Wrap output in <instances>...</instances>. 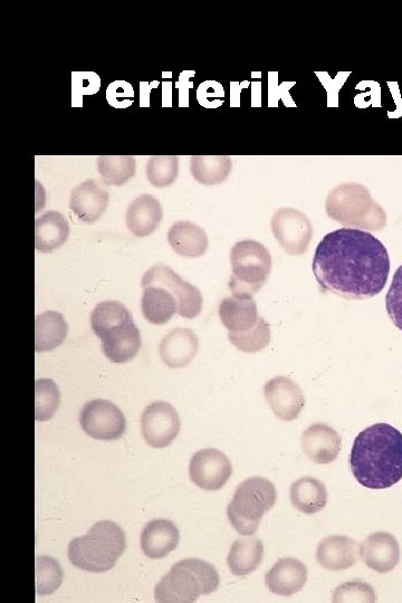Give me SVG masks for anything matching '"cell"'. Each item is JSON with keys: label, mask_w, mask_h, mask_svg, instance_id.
I'll use <instances>...</instances> for the list:
<instances>
[{"label": "cell", "mask_w": 402, "mask_h": 603, "mask_svg": "<svg viewBox=\"0 0 402 603\" xmlns=\"http://www.w3.org/2000/svg\"><path fill=\"white\" fill-rule=\"evenodd\" d=\"M312 268L324 293L362 301L385 289L390 258L377 237L360 229L341 228L322 239Z\"/></svg>", "instance_id": "1"}, {"label": "cell", "mask_w": 402, "mask_h": 603, "mask_svg": "<svg viewBox=\"0 0 402 603\" xmlns=\"http://www.w3.org/2000/svg\"><path fill=\"white\" fill-rule=\"evenodd\" d=\"M351 471L370 490H386L402 480V434L388 424L368 427L354 440Z\"/></svg>", "instance_id": "2"}, {"label": "cell", "mask_w": 402, "mask_h": 603, "mask_svg": "<svg viewBox=\"0 0 402 603\" xmlns=\"http://www.w3.org/2000/svg\"><path fill=\"white\" fill-rule=\"evenodd\" d=\"M127 549L126 534L117 523L101 521L88 534L69 544V559L74 567L92 573L108 572Z\"/></svg>", "instance_id": "3"}, {"label": "cell", "mask_w": 402, "mask_h": 603, "mask_svg": "<svg viewBox=\"0 0 402 603\" xmlns=\"http://www.w3.org/2000/svg\"><path fill=\"white\" fill-rule=\"evenodd\" d=\"M220 583L213 564L199 559H186L172 566L155 589L157 602H195L200 596L215 592Z\"/></svg>", "instance_id": "4"}, {"label": "cell", "mask_w": 402, "mask_h": 603, "mask_svg": "<svg viewBox=\"0 0 402 603\" xmlns=\"http://www.w3.org/2000/svg\"><path fill=\"white\" fill-rule=\"evenodd\" d=\"M328 216L344 226L367 231H380L386 225V214L369 190L359 184H344L334 188L325 203Z\"/></svg>", "instance_id": "5"}, {"label": "cell", "mask_w": 402, "mask_h": 603, "mask_svg": "<svg viewBox=\"0 0 402 603\" xmlns=\"http://www.w3.org/2000/svg\"><path fill=\"white\" fill-rule=\"evenodd\" d=\"M274 484L263 477H252L239 484L233 500L227 507V516L233 528L244 536L256 533L266 512L276 503Z\"/></svg>", "instance_id": "6"}, {"label": "cell", "mask_w": 402, "mask_h": 603, "mask_svg": "<svg viewBox=\"0 0 402 603\" xmlns=\"http://www.w3.org/2000/svg\"><path fill=\"white\" fill-rule=\"evenodd\" d=\"M231 264L229 289L237 298L253 299L271 273L272 256L263 244L247 239L233 246Z\"/></svg>", "instance_id": "7"}, {"label": "cell", "mask_w": 402, "mask_h": 603, "mask_svg": "<svg viewBox=\"0 0 402 603\" xmlns=\"http://www.w3.org/2000/svg\"><path fill=\"white\" fill-rule=\"evenodd\" d=\"M148 286H161L172 292L178 302L180 317L193 320L203 309V295L197 287L181 279L166 265L153 266L143 275L142 287L146 289Z\"/></svg>", "instance_id": "8"}, {"label": "cell", "mask_w": 402, "mask_h": 603, "mask_svg": "<svg viewBox=\"0 0 402 603\" xmlns=\"http://www.w3.org/2000/svg\"><path fill=\"white\" fill-rule=\"evenodd\" d=\"M272 232L283 250L292 256L308 252L313 237L310 219L300 210L281 208L271 220Z\"/></svg>", "instance_id": "9"}, {"label": "cell", "mask_w": 402, "mask_h": 603, "mask_svg": "<svg viewBox=\"0 0 402 603\" xmlns=\"http://www.w3.org/2000/svg\"><path fill=\"white\" fill-rule=\"evenodd\" d=\"M83 432L94 439L117 440L127 430V420L118 406L108 400H92L80 414Z\"/></svg>", "instance_id": "10"}, {"label": "cell", "mask_w": 402, "mask_h": 603, "mask_svg": "<svg viewBox=\"0 0 402 603\" xmlns=\"http://www.w3.org/2000/svg\"><path fill=\"white\" fill-rule=\"evenodd\" d=\"M141 432L150 447H168L180 432V418L176 409L165 401L153 402L143 411Z\"/></svg>", "instance_id": "11"}, {"label": "cell", "mask_w": 402, "mask_h": 603, "mask_svg": "<svg viewBox=\"0 0 402 603\" xmlns=\"http://www.w3.org/2000/svg\"><path fill=\"white\" fill-rule=\"evenodd\" d=\"M233 474L228 457L215 448L203 449L190 459L189 476L201 490L219 491Z\"/></svg>", "instance_id": "12"}, {"label": "cell", "mask_w": 402, "mask_h": 603, "mask_svg": "<svg viewBox=\"0 0 402 603\" xmlns=\"http://www.w3.org/2000/svg\"><path fill=\"white\" fill-rule=\"evenodd\" d=\"M264 395L274 415L283 421L295 420L305 407L303 391L290 378L277 377L266 382Z\"/></svg>", "instance_id": "13"}, {"label": "cell", "mask_w": 402, "mask_h": 603, "mask_svg": "<svg viewBox=\"0 0 402 603\" xmlns=\"http://www.w3.org/2000/svg\"><path fill=\"white\" fill-rule=\"evenodd\" d=\"M110 201V194L98 180L89 179L74 188L70 208L74 215L85 224H93L104 215Z\"/></svg>", "instance_id": "14"}, {"label": "cell", "mask_w": 402, "mask_h": 603, "mask_svg": "<svg viewBox=\"0 0 402 603\" xmlns=\"http://www.w3.org/2000/svg\"><path fill=\"white\" fill-rule=\"evenodd\" d=\"M360 555L363 563L371 570L388 573L395 570L399 563V543L395 536L389 533H373L362 543Z\"/></svg>", "instance_id": "15"}, {"label": "cell", "mask_w": 402, "mask_h": 603, "mask_svg": "<svg viewBox=\"0 0 402 603\" xmlns=\"http://www.w3.org/2000/svg\"><path fill=\"white\" fill-rule=\"evenodd\" d=\"M342 440L338 432L325 424H315L305 430L302 448L315 464H331L338 458Z\"/></svg>", "instance_id": "16"}, {"label": "cell", "mask_w": 402, "mask_h": 603, "mask_svg": "<svg viewBox=\"0 0 402 603\" xmlns=\"http://www.w3.org/2000/svg\"><path fill=\"white\" fill-rule=\"evenodd\" d=\"M308 580V569L300 560L284 558L266 573V587L274 595L291 597L300 592Z\"/></svg>", "instance_id": "17"}, {"label": "cell", "mask_w": 402, "mask_h": 603, "mask_svg": "<svg viewBox=\"0 0 402 603\" xmlns=\"http://www.w3.org/2000/svg\"><path fill=\"white\" fill-rule=\"evenodd\" d=\"M199 350L197 335L186 328L169 332L160 343V357L169 368H185L196 358Z\"/></svg>", "instance_id": "18"}, {"label": "cell", "mask_w": 402, "mask_h": 603, "mask_svg": "<svg viewBox=\"0 0 402 603\" xmlns=\"http://www.w3.org/2000/svg\"><path fill=\"white\" fill-rule=\"evenodd\" d=\"M360 557L359 544L344 535H332L322 540L317 550V560L324 569L330 571L347 570Z\"/></svg>", "instance_id": "19"}, {"label": "cell", "mask_w": 402, "mask_h": 603, "mask_svg": "<svg viewBox=\"0 0 402 603\" xmlns=\"http://www.w3.org/2000/svg\"><path fill=\"white\" fill-rule=\"evenodd\" d=\"M180 533L174 522L155 520L148 523L141 533V549L148 558L160 560L176 550Z\"/></svg>", "instance_id": "20"}, {"label": "cell", "mask_w": 402, "mask_h": 603, "mask_svg": "<svg viewBox=\"0 0 402 603\" xmlns=\"http://www.w3.org/2000/svg\"><path fill=\"white\" fill-rule=\"evenodd\" d=\"M101 341L104 356L114 363L131 361L141 347V335L133 322L105 333Z\"/></svg>", "instance_id": "21"}, {"label": "cell", "mask_w": 402, "mask_h": 603, "mask_svg": "<svg viewBox=\"0 0 402 603\" xmlns=\"http://www.w3.org/2000/svg\"><path fill=\"white\" fill-rule=\"evenodd\" d=\"M162 217L160 201L151 195H141L128 208L127 226L132 235L147 237L157 231Z\"/></svg>", "instance_id": "22"}, {"label": "cell", "mask_w": 402, "mask_h": 603, "mask_svg": "<svg viewBox=\"0 0 402 603\" xmlns=\"http://www.w3.org/2000/svg\"><path fill=\"white\" fill-rule=\"evenodd\" d=\"M70 236V225L59 212H47L36 220L35 247L38 252L52 253L59 250Z\"/></svg>", "instance_id": "23"}, {"label": "cell", "mask_w": 402, "mask_h": 603, "mask_svg": "<svg viewBox=\"0 0 402 603\" xmlns=\"http://www.w3.org/2000/svg\"><path fill=\"white\" fill-rule=\"evenodd\" d=\"M168 243L178 255L197 258L208 250V236L203 228L191 222H177L169 228Z\"/></svg>", "instance_id": "24"}, {"label": "cell", "mask_w": 402, "mask_h": 603, "mask_svg": "<svg viewBox=\"0 0 402 603\" xmlns=\"http://www.w3.org/2000/svg\"><path fill=\"white\" fill-rule=\"evenodd\" d=\"M219 318L224 327L233 333L252 329L260 319L257 305L253 299L237 298L234 295L220 303Z\"/></svg>", "instance_id": "25"}, {"label": "cell", "mask_w": 402, "mask_h": 603, "mask_svg": "<svg viewBox=\"0 0 402 603\" xmlns=\"http://www.w3.org/2000/svg\"><path fill=\"white\" fill-rule=\"evenodd\" d=\"M143 317L150 323L162 325L168 323L179 306L174 294L161 286H148L141 301Z\"/></svg>", "instance_id": "26"}, {"label": "cell", "mask_w": 402, "mask_h": 603, "mask_svg": "<svg viewBox=\"0 0 402 603\" xmlns=\"http://www.w3.org/2000/svg\"><path fill=\"white\" fill-rule=\"evenodd\" d=\"M263 557L264 545L260 539L239 538L229 551L228 567L234 576H248L261 566Z\"/></svg>", "instance_id": "27"}, {"label": "cell", "mask_w": 402, "mask_h": 603, "mask_svg": "<svg viewBox=\"0 0 402 603\" xmlns=\"http://www.w3.org/2000/svg\"><path fill=\"white\" fill-rule=\"evenodd\" d=\"M291 502L304 514L319 513L328 503L327 487L317 478H300L291 486Z\"/></svg>", "instance_id": "28"}, {"label": "cell", "mask_w": 402, "mask_h": 603, "mask_svg": "<svg viewBox=\"0 0 402 603\" xmlns=\"http://www.w3.org/2000/svg\"><path fill=\"white\" fill-rule=\"evenodd\" d=\"M66 321L61 313L49 311L37 315L35 320V350L49 352L62 346L67 337Z\"/></svg>", "instance_id": "29"}, {"label": "cell", "mask_w": 402, "mask_h": 603, "mask_svg": "<svg viewBox=\"0 0 402 603\" xmlns=\"http://www.w3.org/2000/svg\"><path fill=\"white\" fill-rule=\"evenodd\" d=\"M191 175L204 186L223 184L232 171V160L228 156L191 157Z\"/></svg>", "instance_id": "30"}, {"label": "cell", "mask_w": 402, "mask_h": 603, "mask_svg": "<svg viewBox=\"0 0 402 603\" xmlns=\"http://www.w3.org/2000/svg\"><path fill=\"white\" fill-rule=\"evenodd\" d=\"M133 322L126 305L117 301H105L97 306L91 314V327L98 338L123 324Z\"/></svg>", "instance_id": "31"}, {"label": "cell", "mask_w": 402, "mask_h": 603, "mask_svg": "<svg viewBox=\"0 0 402 603\" xmlns=\"http://www.w3.org/2000/svg\"><path fill=\"white\" fill-rule=\"evenodd\" d=\"M97 159L98 171L105 186L121 187L136 176V157L100 156Z\"/></svg>", "instance_id": "32"}, {"label": "cell", "mask_w": 402, "mask_h": 603, "mask_svg": "<svg viewBox=\"0 0 402 603\" xmlns=\"http://www.w3.org/2000/svg\"><path fill=\"white\" fill-rule=\"evenodd\" d=\"M228 339L234 347L246 353L264 350L271 342V327L265 319H258L255 327L245 332L228 333Z\"/></svg>", "instance_id": "33"}, {"label": "cell", "mask_w": 402, "mask_h": 603, "mask_svg": "<svg viewBox=\"0 0 402 603\" xmlns=\"http://www.w3.org/2000/svg\"><path fill=\"white\" fill-rule=\"evenodd\" d=\"M35 417L37 421H47L54 417L60 406L59 387L51 379H40L35 385Z\"/></svg>", "instance_id": "34"}, {"label": "cell", "mask_w": 402, "mask_h": 603, "mask_svg": "<svg viewBox=\"0 0 402 603\" xmlns=\"http://www.w3.org/2000/svg\"><path fill=\"white\" fill-rule=\"evenodd\" d=\"M64 572L57 560L51 557L36 558V592L50 596L62 585Z\"/></svg>", "instance_id": "35"}, {"label": "cell", "mask_w": 402, "mask_h": 603, "mask_svg": "<svg viewBox=\"0 0 402 603\" xmlns=\"http://www.w3.org/2000/svg\"><path fill=\"white\" fill-rule=\"evenodd\" d=\"M179 174L177 156H152L147 165V178L156 188H167L175 183Z\"/></svg>", "instance_id": "36"}, {"label": "cell", "mask_w": 402, "mask_h": 603, "mask_svg": "<svg viewBox=\"0 0 402 603\" xmlns=\"http://www.w3.org/2000/svg\"><path fill=\"white\" fill-rule=\"evenodd\" d=\"M101 89V79L94 72L72 73V107L82 108L84 95L97 94Z\"/></svg>", "instance_id": "37"}, {"label": "cell", "mask_w": 402, "mask_h": 603, "mask_svg": "<svg viewBox=\"0 0 402 603\" xmlns=\"http://www.w3.org/2000/svg\"><path fill=\"white\" fill-rule=\"evenodd\" d=\"M334 602H376L375 590L368 583L352 581L343 583L333 593Z\"/></svg>", "instance_id": "38"}, {"label": "cell", "mask_w": 402, "mask_h": 603, "mask_svg": "<svg viewBox=\"0 0 402 603\" xmlns=\"http://www.w3.org/2000/svg\"><path fill=\"white\" fill-rule=\"evenodd\" d=\"M386 308L391 321L402 331V265L394 275L387 293Z\"/></svg>", "instance_id": "39"}, {"label": "cell", "mask_w": 402, "mask_h": 603, "mask_svg": "<svg viewBox=\"0 0 402 603\" xmlns=\"http://www.w3.org/2000/svg\"><path fill=\"white\" fill-rule=\"evenodd\" d=\"M107 101L112 108H130L134 102L133 86L127 81L112 82L107 89Z\"/></svg>", "instance_id": "40"}, {"label": "cell", "mask_w": 402, "mask_h": 603, "mask_svg": "<svg viewBox=\"0 0 402 603\" xmlns=\"http://www.w3.org/2000/svg\"><path fill=\"white\" fill-rule=\"evenodd\" d=\"M223 97H225L223 86L212 81L200 84L197 92V99L205 108L220 107L223 104Z\"/></svg>", "instance_id": "41"}, {"label": "cell", "mask_w": 402, "mask_h": 603, "mask_svg": "<svg viewBox=\"0 0 402 603\" xmlns=\"http://www.w3.org/2000/svg\"><path fill=\"white\" fill-rule=\"evenodd\" d=\"M195 75L194 71H184L180 73L179 80L176 83L177 89L179 91V107L180 108H188L189 107V93L188 90L193 88L194 83L190 82L189 79L193 78Z\"/></svg>", "instance_id": "42"}, {"label": "cell", "mask_w": 402, "mask_h": 603, "mask_svg": "<svg viewBox=\"0 0 402 603\" xmlns=\"http://www.w3.org/2000/svg\"><path fill=\"white\" fill-rule=\"evenodd\" d=\"M160 85L158 81L140 82V108L150 107V93L152 89H157Z\"/></svg>", "instance_id": "43"}, {"label": "cell", "mask_w": 402, "mask_h": 603, "mask_svg": "<svg viewBox=\"0 0 402 603\" xmlns=\"http://www.w3.org/2000/svg\"><path fill=\"white\" fill-rule=\"evenodd\" d=\"M162 107L171 108L172 107V83L162 82Z\"/></svg>", "instance_id": "44"}, {"label": "cell", "mask_w": 402, "mask_h": 603, "mask_svg": "<svg viewBox=\"0 0 402 603\" xmlns=\"http://www.w3.org/2000/svg\"><path fill=\"white\" fill-rule=\"evenodd\" d=\"M239 84L232 83V107H238V97H239Z\"/></svg>", "instance_id": "45"}]
</instances>
